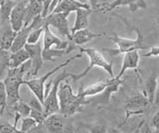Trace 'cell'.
<instances>
[{
    "mask_svg": "<svg viewBox=\"0 0 159 133\" xmlns=\"http://www.w3.org/2000/svg\"><path fill=\"white\" fill-rule=\"evenodd\" d=\"M58 97L60 112L68 116L82 112L84 106L88 104L87 97L83 95V86L80 87L77 95H75L71 85L66 82V80L60 85Z\"/></svg>",
    "mask_w": 159,
    "mask_h": 133,
    "instance_id": "6da1fadb",
    "label": "cell"
},
{
    "mask_svg": "<svg viewBox=\"0 0 159 133\" xmlns=\"http://www.w3.org/2000/svg\"><path fill=\"white\" fill-rule=\"evenodd\" d=\"M31 67L32 63L29 59L18 68H9L6 77L2 81L7 95V107L12 106L21 100L20 87L24 85V77L31 70Z\"/></svg>",
    "mask_w": 159,
    "mask_h": 133,
    "instance_id": "7a4b0ae2",
    "label": "cell"
},
{
    "mask_svg": "<svg viewBox=\"0 0 159 133\" xmlns=\"http://www.w3.org/2000/svg\"><path fill=\"white\" fill-rule=\"evenodd\" d=\"M79 49H80V51H81V53H84L89 57V64L82 73H77V75H74V73H72L71 78H72V80H73L74 82L80 81L84 77H86L88 73L92 71V69H93L94 67L102 69L104 72H107L108 73L109 77L114 78L112 64L108 63L106 60V58L102 56V54L98 50H97V49H94V48H83L82 46H79Z\"/></svg>",
    "mask_w": 159,
    "mask_h": 133,
    "instance_id": "3957f363",
    "label": "cell"
},
{
    "mask_svg": "<svg viewBox=\"0 0 159 133\" xmlns=\"http://www.w3.org/2000/svg\"><path fill=\"white\" fill-rule=\"evenodd\" d=\"M134 30H135L136 35H137L135 39L122 38L116 35V34H113L111 36H108L106 34V37L116 44L117 46V49H102V51L107 53L109 56L114 57V56L120 55V54H124L130 51H135V50L139 51V50L145 49V47L143 46V34L136 27H134Z\"/></svg>",
    "mask_w": 159,
    "mask_h": 133,
    "instance_id": "277c9868",
    "label": "cell"
},
{
    "mask_svg": "<svg viewBox=\"0 0 159 133\" xmlns=\"http://www.w3.org/2000/svg\"><path fill=\"white\" fill-rule=\"evenodd\" d=\"M78 58H82V53L77 54V55H75L74 57L68 59L66 62L60 64L58 67L54 68L53 70L48 72L47 73H45L41 78H30V80H24V85H26L29 87V90L33 92V95L37 98H39V100L43 103L45 100V82H46V81L50 77H52L54 73H58L61 69L67 67L70 63H72Z\"/></svg>",
    "mask_w": 159,
    "mask_h": 133,
    "instance_id": "5b68a950",
    "label": "cell"
},
{
    "mask_svg": "<svg viewBox=\"0 0 159 133\" xmlns=\"http://www.w3.org/2000/svg\"><path fill=\"white\" fill-rule=\"evenodd\" d=\"M72 73L64 71L63 73H59L54 81H52L51 86L48 93L45 95V100L43 102L44 107V113L46 116L52 114V113L60 112V105H59V97H58V91L61 82L67 80L68 78H71Z\"/></svg>",
    "mask_w": 159,
    "mask_h": 133,
    "instance_id": "8992f818",
    "label": "cell"
},
{
    "mask_svg": "<svg viewBox=\"0 0 159 133\" xmlns=\"http://www.w3.org/2000/svg\"><path fill=\"white\" fill-rule=\"evenodd\" d=\"M71 116L65 115L61 112L52 113L44 120V125L48 133H64V132H78L79 128L73 124Z\"/></svg>",
    "mask_w": 159,
    "mask_h": 133,
    "instance_id": "52a82bcc",
    "label": "cell"
},
{
    "mask_svg": "<svg viewBox=\"0 0 159 133\" xmlns=\"http://www.w3.org/2000/svg\"><path fill=\"white\" fill-rule=\"evenodd\" d=\"M69 15H70L69 12L50 13L47 17L44 18L45 25L55 28L60 35L69 41L72 36V32L69 27V22H68Z\"/></svg>",
    "mask_w": 159,
    "mask_h": 133,
    "instance_id": "ba28073f",
    "label": "cell"
},
{
    "mask_svg": "<svg viewBox=\"0 0 159 133\" xmlns=\"http://www.w3.org/2000/svg\"><path fill=\"white\" fill-rule=\"evenodd\" d=\"M151 105L147 96L144 93H136L133 95L126 100L124 104V111H125V121L134 115H139L145 111L148 106Z\"/></svg>",
    "mask_w": 159,
    "mask_h": 133,
    "instance_id": "9c48e42d",
    "label": "cell"
},
{
    "mask_svg": "<svg viewBox=\"0 0 159 133\" xmlns=\"http://www.w3.org/2000/svg\"><path fill=\"white\" fill-rule=\"evenodd\" d=\"M29 53L30 60L32 63L31 70L26 73V76L24 77V80H30V78H36V76L39 73V72L41 71L42 65H43V48H42V43L37 42L35 44H26L24 47Z\"/></svg>",
    "mask_w": 159,
    "mask_h": 133,
    "instance_id": "30bf717a",
    "label": "cell"
},
{
    "mask_svg": "<svg viewBox=\"0 0 159 133\" xmlns=\"http://www.w3.org/2000/svg\"><path fill=\"white\" fill-rule=\"evenodd\" d=\"M121 6H126L131 12H135L138 9H146L147 3L146 0H113L111 2L99 3V5L97 8V11L109 12Z\"/></svg>",
    "mask_w": 159,
    "mask_h": 133,
    "instance_id": "8fae6325",
    "label": "cell"
},
{
    "mask_svg": "<svg viewBox=\"0 0 159 133\" xmlns=\"http://www.w3.org/2000/svg\"><path fill=\"white\" fill-rule=\"evenodd\" d=\"M121 85H122L121 78H118L117 81L107 86L101 93H98L97 95H93V97L89 96V98L87 97L88 104L91 103L93 105H107L109 102V100H111V95L119 91V87H120Z\"/></svg>",
    "mask_w": 159,
    "mask_h": 133,
    "instance_id": "7c38bea8",
    "label": "cell"
},
{
    "mask_svg": "<svg viewBox=\"0 0 159 133\" xmlns=\"http://www.w3.org/2000/svg\"><path fill=\"white\" fill-rule=\"evenodd\" d=\"M27 2H28V0L17 2L15 4V6L13 7L11 14H10L9 23H10V25H11L13 30L16 32H18L20 29L24 26Z\"/></svg>",
    "mask_w": 159,
    "mask_h": 133,
    "instance_id": "4fadbf2b",
    "label": "cell"
},
{
    "mask_svg": "<svg viewBox=\"0 0 159 133\" xmlns=\"http://www.w3.org/2000/svg\"><path fill=\"white\" fill-rule=\"evenodd\" d=\"M103 36H106V33H94L91 30H89L88 28H84L82 29V30H79L73 33L69 40V43L76 47H79L91 42L93 39L103 37Z\"/></svg>",
    "mask_w": 159,
    "mask_h": 133,
    "instance_id": "5bb4252c",
    "label": "cell"
},
{
    "mask_svg": "<svg viewBox=\"0 0 159 133\" xmlns=\"http://www.w3.org/2000/svg\"><path fill=\"white\" fill-rule=\"evenodd\" d=\"M44 39H43V50H48L55 47L60 50H66L69 46L68 40H62L61 38L55 36L50 30V26L46 25L44 29Z\"/></svg>",
    "mask_w": 159,
    "mask_h": 133,
    "instance_id": "9a60e30c",
    "label": "cell"
},
{
    "mask_svg": "<svg viewBox=\"0 0 159 133\" xmlns=\"http://www.w3.org/2000/svg\"><path fill=\"white\" fill-rule=\"evenodd\" d=\"M139 61H140V55H139L137 50L124 53L121 69L116 77L118 78H121V77L127 70H136L139 65Z\"/></svg>",
    "mask_w": 159,
    "mask_h": 133,
    "instance_id": "2e32d148",
    "label": "cell"
},
{
    "mask_svg": "<svg viewBox=\"0 0 159 133\" xmlns=\"http://www.w3.org/2000/svg\"><path fill=\"white\" fill-rule=\"evenodd\" d=\"M1 25L2 28L1 31H0V49L10 51L17 32L13 30L9 22L1 24Z\"/></svg>",
    "mask_w": 159,
    "mask_h": 133,
    "instance_id": "e0dca14e",
    "label": "cell"
},
{
    "mask_svg": "<svg viewBox=\"0 0 159 133\" xmlns=\"http://www.w3.org/2000/svg\"><path fill=\"white\" fill-rule=\"evenodd\" d=\"M80 8H86V9H92L89 3H82L78 0H61L58 5L55 7L52 13H58V12H76Z\"/></svg>",
    "mask_w": 159,
    "mask_h": 133,
    "instance_id": "ac0fdd59",
    "label": "cell"
},
{
    "mask_svg": "<svg viewBox=\"0 0 159 133\" xmlns=\"http://www.w3.org/2000/svg\"><path fill=\"white\" fill-rule=\"evenodd\" d=\"M43 10V2L42 0H28L26 7V15H25L24 26L29 25L32 20L42 14Z\"/></svg>",
    "mask_w": 159,
    "mask_h": 133,
    "instance_id": "d6986e66",
    "label": "cell"
},
{
    "mask_svg": "<svg viewBox=\"0 0 159 133\" xmlns=\"http://www.w3.org/2000/svg\"><path fill=\"white\" fill-rule=\"evenodd\" d=\"M94 12L93 9H86V8H80L76 11V20L73 28L71 29L72 34L76 31L82 30V29L88 28L89 26V15Z\"/></svg>",
    "mask_w": 159,
    "mask_h": 133,
    "instance_id": "ffe728a7",
    "label": "cell"
},
{
    "mask_svg": "<svg viewBox=\"0 0 159 133\" xmlns=\"http://www.w3.org/2000/svg\"><path fill=\"white\" fill-rule=\"evenodd\" d=\"M33 26L31 24H29L27 26H23L20 30L17 32L16 37L14 39L13 45L10 49V52H16L20 49H22L25 47V45L27 44V40H28V36L29 34L31 33V31L33 30Z\"/></svg>",
    "mask_w": 159,
    "mask_h": 133,
    "instance_id": "44dd1931",
    "label": "cell"
},
{
    "mask_svg": "<svg viewBox=\"0 0 159 133\" xmlns=\"http://www.w3.org/2000/svg\"><path fill=\"white\" fill-rule=\"evenodd\" d=\"M117 80H118V78L117 77H114V78H111L109 80L97 82L93 83V85L89 86L86 88L83 87V95L86 96V97L97 95H98V93H101L107 86H108L109 85H111L112 82H114L117 81Z\"/></svg>",
    "mask_w": 159,
    "mask_h": 133,
    "instance_id": "7402d4cb",
    "label": "cell"
},
{
    "mask_svg": "<svg viewBox=\"0 0 159 133\" xmlns=\"http://www.w3.org/2000/svg\"><path fill=\"white\" fill-rule=\"evenodd\" d=\"M30 59L29 53L25 48L20 49L16 52H10L9 68H18Z\"/></svg>",
    "mask_w": 159,
    "mask_h": 133,
    "instance_id": "603a6c76",
    "label": "cell"
},
{
    "mask_svg": "<svg viewBox=\"0 0 159 133\" xmlns=\"http://www.w3.org/2000/svg\"><path fill=\"white\" fill-rule=\"evenodd\" d=\"M157 77L155 75H151L147 78V81L145 82V86H144L143 93L147 96L149 102L151 103V105L153 104L154 100H155V95L157 91Z\"/></svg>",
    "mask_w": 159,
    "mask_h": 133,
    "instance_id": "cb8c5ba5",
    "label": "cell"
},
{
    "mask_svg": "<svg viewBox=\"0 0 159 133\" xmlns=\"http://www.w3.org/2000/svg\"><path fill=\"white\" fill-rule=\"evenodd\" d=\"M16 3L14 0H0V25L9 22L10 14Z\"/></svg>",
    "mask_w": 159,
    "mask_h": 133,
    "instance_id": "d4e9b609",
    "label": "cell"
},
{
    "mask_svg": "<svg viewBox=\"0 0 159 133\" xmlns=\"http://www.w3.org/2000/svg\"><path fill=\"white\" fill-rule=\"evenodd\" d=\"M6 109L9 111H12L13 113H18L21 117L30 116V112H31V106L29 105V103L24 102L22 100H19L17 103H15L14 105L6 107Z\"/></svg>",
    "mask_w": 159,
    "mask_h": 133,
    "instance_id": "484cf974",
    "label": "cell"
},
{
    "mask_svg": "<svg viewBox=\"0 0 159 133\" xmlns=\"http://www.w3.org/2000/svg\"><path fill=\"white\" fill-rule=\"evenodd\" d=\"M64 55H67L66 50H60V49L50 48L48 50H43L42 56L45 62H54L57 58H61Z\"/></svg>",
    "mask_w": 159,
    "mask_h": 133,
    "instance_id": "4316f807",
    "label": "cell"
},
{
    "mask_svg": "<svg viewBox=\"0 0 159 133\" xmlns=\"http://www.w3.org/2000/svg\"><path fill=\"white\" fill-rule=\"evenodd\" d=\"M83 128L88 129L89 132L92 133H106V132H119L118 130L114 129V128L107 127L103 125H98V124H81Z\"/></svg>",
    "mask_w": 159,
    "mask_h": 133,
    "instance_id": "83f0119b",
    "label": "cell"
},
{
    "mask_svg": "<svg viewBox=\"0 0 159 133\" xmlns=\"http://www.w3.org/2000/svg\"><path fill=\"white\" fill-rule=\"evenodd\" d=\"M37 121L34 119L31 116H26V117H22V121H21V127H20V132H27L30 133L33 128L36 126Z\"/></svg>",
    "mask_w": 159,
    "mask_h": 133,
    "instance_id": "f1b7e54d",
    "label": "cell"
},
{
    "mask_svg": "<svg viewBox=\"0 0 159 133\" xmlns=\"http://www.w3.org/2000/svg\"><path fill=\"white\" fill-rule=\"evenodd\" d=\"M9 58H10V51L1 50L0 49V78L4 73L5 69L9 68Z\"/></svg>",
    "mask_w": 159,
    "mask_h": 133,
    "instance_id": "f546056e",
    "label": "cell"
},
{
    "mask_svg": "<svg viewBox=\"0 0 159 133\" xmlns=\"http://www.w3.org/2000/svg\"><path fill=\"white\" fill-rule=\"evenodd\" d=\"M44 29H45V26L37 28V29H33L28 36L27 44H35V43L39 42L40 37H41V35L44 33Z\"/></svg>",
    "mask_w": 159,
    "mask_h": 133,
    "instance_id": "4dcf8cb0",
    "label": "cell"
},
{
    "mask_svg": "<svg viewBox=\"0 0 159 133\" xmlns=\"http://www.w3.org/2000/svg\"><path fill=\"white\" fill-rule=\"evenodd\" d=\"M20 130L17 129L16 124H10V123H4L0 125V133H17Z\"/></svg>",
    "mask_w": 159,
    "mask_h": 133,
    "instance_id": "1f68e13d",
    "label": "cell"
},
{
    "mask_svg": "<svg viewBox=\"0 0 159 133\" xmlns=\"http://www.w3.org/2000/svg\"><path fill=\"white\" fill-rule=\"evenodd\" d=\"M30 116L33 117L35 120L37 121V123H43L45 118H46V114L44 113V111H39L36 109L31 108V112H30Z\"/></svg>",
    "mask_w": 159,
    "mask_h": 133,
    "instance_id": "d6a6232c",
    "label": "cell"
},
{
    "mask_svg": "<svg viewBox=\"0 0 159 133\" xmlns=\"http://www.w3.org/2000/svg\"><path fill=\"white\" fill-rule=\"evenodd\" d=\"M29 105L31 106V108L33 109H36L39 111H44V107H43V103L39 100V98H37L36 96H34L31 100L29 102Z\"/></svg>",
    "mask_w": 159,
    "mask_h": 133,
    "instance_id": "836d02e7",
    "label": "cell"
},
{
    "mask_svg": "<svg viewBox=\"0 0 159 133\" xmlns=\"http://www.w3.org/2000/svg\"><path fill=\"white\" fill-rule=\"evenodd\" d=\"M150 127L155 129L156 131H159V109L154 113L150 120Z\"/></svg>",
    "mask_w": 159,
    "mask_h": 133,
    "instance_id": "e575fe53",
    "label": "cell"
},
{
    "mask_svg": "<svg viewBox=\"0 0 159 133\" xmlns=\"http://www.w3.org/2000/svg\"><path fill=\"white\" fill-rule=\"evenodd\" d=\"M43 2V10H42V17H47L49 15V12H50V6L53 2V0H42Z\"/></svg>",
    "mask_w": 159,
    "mask_h": 133,
    "instance_id": "d590c367",
    "label": "cell"
},
{
    "mask_svg": "<svg viewBox=\"0 0 159 133\" xmlns=\"http://www.w3.org/2000/svg\"><path fill=\"white\" fill-rule=\"evenodd\" d=\"M142 57H145V58L159 57V46H153V47H151L146 54H143Z\"/></svg>",
    "mask_w": 159,
    "mask_h": 133,
    "instance_id": "8d00e7d4",
    "label": "cell"
},
{
    "mask_svg": "<svg viewBox=\"0 0 159 133\" xmlns=\"http://www.w3.org/2000/svg\"><path fill=\"white\" fill-rule=\"evenodd\" d=\"M157 82H158V85H157V91H156V95H155V100H154L153 102V106L156 107L157 109H159V77L157 78Z\"/></svg>",
    "mask_w": 159,
    "mask_h": 133,
    "instance_id": "74e56055",
    "label": "cell"
},
{
    "mask_svg": "<svg viewBox=\"0 0 159 133\" xmlns=\"http://www.w3.org/2000/svg\"><path fill=\"white\" fill-rule=\"evenodd\" d=\"M87 1L93 11H97V8L99 5V3H101V0H87Z\"/></svg>",
    "mask_w": 159,
    "mask_h": 133,
    "instance_id": "f35d334b",
    "label": "cell"
},
{
    "mask_svg": "<svg viewBox=\"0 0 159 133\" xmlns=\"http://www.w3.org/2000/svg\"><path fill=\"white\" fill-rule=\"evenodd\" d=\"M78 1L82 2V3H88V1H87V0H78Z\"/></svg>",
    "mask_w": 159,
    "mask_h": 133,
    "instance_id": "ab89813d",
    "label": "cell"
},
{
    "mask_svg": "<svg viewBox=\"0 0 159 133\" xmlns=\"http://www.w3.org/2000/svg\"><path fill=\"white\" fill-rule=\"evenodd\" d=\"M14 1H16V2H20V1H24V0H14Z\"/></svg>",
    "mask_w": 159,
    "mask_h": 133,
    "instance_id": "60d3db41",
    "label": "cell"
}]
</instances>
